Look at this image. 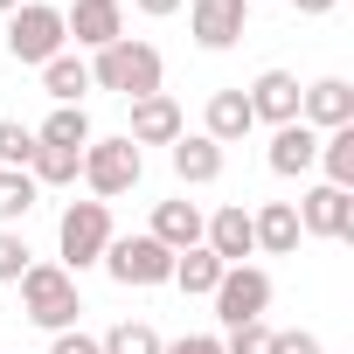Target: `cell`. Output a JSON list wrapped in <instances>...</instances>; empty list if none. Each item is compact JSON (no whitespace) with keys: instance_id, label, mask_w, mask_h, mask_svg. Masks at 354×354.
<instances>
[{"instance_id":"9","label":"cell","mask_w":354,"mask_h":354,"mask_svg":"<svg viewBox=\"0 0 354 354\" xmlns=\"http://www.w3.org/2000/svg\"><path fill=\"white\" fill-rule=\"evenodd\" d=\"M250 28V0H188V35L202 49H236Z\"/></svg>"},{"instance_id":"4","label":"cell","mask_w":354,"mask_h":354,"mask_svg":"<svg viewBox=\"0 0 354 354\" xmlns=\"http://www.w3.org/2000/svg\"><path fill=\"white\" fill-rule=\"evenodd\" d=\"M111 243V202H70L63 223H56V250H63V271H91Z\"/></svg>"},{"instance_id":"19","label":"cell","mask_w":354,"mask_h":354,"mask_svg":"<svg viewBox=\"0 0 354 354\" xmlns=\"http://www.w3.org/2000/svg\"><path fill=\"white\" fill-rule=\"evenodd\" d=\"M250 230H257V250H264V257H292V250H299V209H292V202L250 209Z\"/></svg>"},{"instance_id":"28","label":"cell","mask_w":354,"mask_h":354,"mask_svg":"<svg viewBox=\"0 0 354 354\" xmlns=\"http://www.w3.org/2000/svg\"><path fill=\"white\" fill-rule=\"evenodd\" d=\"M28 264H35V250H28L15 230H0V285H21V278H28Z\"/></svg>"},{"instance_id":"35","label":"cell","mask_w":354,"mask_h":354,"mask_svg":"<svg viewBox=\"0 0 354 354\" xmlns=\"http://www.w3.org/2000/svg\"><path fill=\"white\" fill-rule=\"evenodd\" d=\"M15 8H21V0H0V15H15Z\"/></svg>"},{"instance_id":"34","label":"cell","mask_w":354,"mask_h":354,"mask_svg":"<svg viewBox=\"0 0 354 354\" xmlns=\"http://www.w3.org/2000/svg\"><path fill=\"white\" fill-rule=\"evenodd\" d=\"M292 8H299V15H333L340 0H292Z\"/></svg>"},{"instance_id":"20","label":"cell","mask_w":354,"mask_h":354,"mask_svg":"<svg viewBox=\"0 0 354 354\" xmlns=\"http://www.w3.org/2000/svg\"><path fill=\"white\" fill-rule=\"evenodd\" d=\"M223 271H230V264H223L209 243H195V250H181V257H174V278H167V285H181L188 299H209V292L223 285Z\"/></svg>"},{"instance_id":"33","label":"cell","mask_w":354,"mask_h":354,"mask_svg":"<svg viewBox=\"0 0 354 354\" xmlns=\"http://www.w3.org/2000/svg\"><path fill=\"white\" fill-rule=\"evenodd\" d=\"M132 8H139V15H153V21H160V15H174V8H181V0H132Z\"/></svg>"},{"instance_id":"31","label":"cell","mask_w":354,"mask_h":354,"mask_svg":"<svg viewBox=\"0 0 354 354\" xmlns=\"http://www.w3.org/2000/svg\"><path fill=\"white\" fill-rule=\"evenodd\" d=\"M160 354H223V340L216 333H181V340H167Z\"/></svg>"},{"instance_id":"32","label":"cell","mask_w":354,"mask_h":354,"mask_svg":"<svg viewBox=\"0 0 354 354\" xmlns=\"http://www.w3.org/2000/svg\"><path fill=\"white\" fill-rule=\"evenodd\" d=\"M271 354H326L319 333H271Z\"/></svg>"},{"instance_id":"30","label":"cell","mask_w":354,"mask_h":354,"mask_svg":"<svg viewBox=\"0 0 354 354\" xmlns=\"http://www.w3.org/2000/svg\"><path fill=\"white\" fill-rule=\"evenodd\" d=\"M49 354H104V347H97V333L70 326V333H56V340H49Z\"/></svg>"},{"instance_id":"16","label":"cell","mask_w":354,"mask_h":354,"mask_svg":"<svg viewBox=\"0 0 354 354\" xmlns=\"http://www.w3.org/2000/svg\"><path fill=\"white\" fill-rule=\"evenodd\" d=\"M319 167V132L313 125H278L271 132V174H285V181H299V174H313Z\"/></svg>"},{"instance_id":"10","label":"cell","mask_w":354,"mask_h":354,"mask_svg":"<svg viewBox=\"0 0 354 354\" xmlns=\"http://www.w3.org/2000/svg\"><path fill=\"white\" fill-rule=\"evenodd\" d=\"M299 125H313V132H340V125H354V84H347V77H319V84H306V91H299Z\"/></svg>"},{"instance_id":"17","label":"cell","mask_w":354,"mask_h":354,"mask_svg":"<svg viewBox=\"0 0 354 354\" xmlns=\"http://www.w3.org/2000/svg\"><path fill=\"white\" fill-rule=\"evenodd\" d=\"M202 223H209V216H202L195 202H153V230H146V236H153V243H167L174 257H181V250H195V243H202Z\"/></svg>"},{"instance_id":"2","label":"cell","mask_w":354,"mask_h":354,"mask_svg":"<svg viewBox=\"0 0 354 354\" xmlns=\"http://www.w3.org/2000/svg\"><path fill=\"white\" fill-rule=\"evenodd\" d=\"M21 313H28L35 326H49V333H70L77 313H84L77 278H70L63 264H28V278H21Z\"/></svg>"},{"instance_id":"23","label":"cell","mask_w":354,"mask_h":354,"mask_svg":"<svg viewBox=\"0 0 354 354\" xmlns=\"http://www.w3.org/2000/svg\"><path fill=\"white\" fill-rule=\"evenodd\" d=\"M319 167H326V188H347L354 195V125L319 132Z\"/></svg>"},{"instance_id":"13","label":"cell","mask_w":354,"mask_h":354,"mask_svg":"<svg viewBox=\"0 0 354 354\" xmlns=\"http://www.w3.org/2000/svg\"><path fill=\"white\" fill-rule=\"evenodd\" d=\"M202 243H209L223 264H243V257H257V230H250V209H243V202L216 209V216L202 223Z\"/></svg>"},{"instance_id":"7","label":"cell","mask_w":354,"mask_h":354,"mask_svg":"<svg viewBox=\"0 0 354 354\" xmlns=\"http://www.w3.org/2000/svg\"><path fill=\"white\" fill-rule=\"evenodd\" d=\"M209 299H216V319L236 333V326H250V319L271 313V271H257V264H230L223 285H216Z\"/></svg>"},{"instance_id":"8","label":"cell","mask_w":354,"mask_h":354,"mask_svg":"<svg viewBox=\"0 0 354 354\" xmlns=\"http://www.w3.org/2000/svg\"><path fill=\"white\" fill-rule=\"evenodd\" d=\"M299 209V236H333V243H354V195L347 188H306V202H292Z\"/></svg>"},{"instance_id":"11","label":"cell","mask_w":354,"mask_h":354,"mask_svg":"<svg viewBox=\"0 0 354 354\" xmlns=\"http://www.w3.org/2000/svg\"><path fill=\"white\" fill-rule=\"evenodd\" d=\"M63 35H77L84 49H111L125 35V8L118 0H70L63 8Z\"/></svg>"},{"instance_id":"14","label":"cell","mask_w":354,"mask_h":354,"mask_svg":"<svg viewBox=\"0 0 354 354\" xmlns=\"http://www.w3.org/2000/svg\"><path fill=\"white\" fill-rule=\"evenodd\" d=\"M174 181H181V188L223 181V146L209 132H181V139H174Z\"/></svg>"},{"instance_id":"3","label":"cell","mask_w":354,"mask_h":354,"mask_svg":"<svg viewBox=\"0 0 354 354\" xmlns=\"http://www.w3.org/2000/svg\"><path fill=\"white\" fill-rule=\"evenodd\" d=\"M139 174H146V160H139V146L118 132V139H91V146H84V174H77V181H84L97 202H118V195L139 188Z\"/></svg>"},{"instance_id":"15","label":"cell","mask_w":354,"mask_h":354,"mask_svg":"<svg viewBox=\"0 0 354 354\" xmlns=\"http://www.w3.org/2000/svg\"><path fill=\"white\" fill-rule=\"evenodd\" d=\"M243 97H250V118H264V125H292L299 118V77L292 70H264Z\"/></svg>"},{"instance_id":"24","label":"cell","mask_w":354,"mask_h":354,"mask_svg":"<svg viewBox=\"0 0 354 354\" xmlns=\"http://www.w3.org/2000/svg\"><path fill=\"white\" fill-rule=\"evenodd\" d=\"M77 174H84V153H63V146H35V160H28L35 188H70Z\"/></svg>"},{"instance_id":"6","label":"cell","mask_w":354,"mask_h":354,"mask_svg":"<svg viewBox=\"0 0 354 354\" xmlns=\"http://www.w3.org/2000/svg\"><path fill=\"white\" fill-rule=\"evenodd\" d=\"M97 264H104L118 285H139V292L174 278V250H167V243H153V236H111Z\"/></svg>"},{"instance_id":"27","label":"cell","mask_w":354,"mask_h":354,"mask_svg":"<svg viewBox=\"0 0 354 354\" xmlns=\"http://www.w3.org/2000/svg\"><path fill=\"white\" fill-rule=\"evenodd\" d=\"M28 160H35V132L15 125V118H0V167H21L28 174Z\"/></svg>"},{"instance_id":"18","label":"cell","mask_w":354,"mask_h":354,"mask_svg":"<svg viewBox=\"0 0 354 354\" xmlns=\"http://www.w3.org/2000/svg\"><path fill=\"white\" fill-rule=\"evenodd\" d=\"M250 125H257V118H250V97H243V84H236V91H216V97H209V111H202V132H209L216 146H236Z\"/></svg>"},{"instance_id":"29","label":"cell","mask_w":354,"mask_h":354,"mask_svg":"<svg viewBox=\"0 0 354 354\" xmlns=\"http://www.w3.org/2000/svg\"><path fill=\"white\" fill-rule=\"evenodd\" d=\"M223 354H271V326H264V319H250V326H236V333L223 340Z\"/></svg>"},{"instance_id":"26","label":"cell","mask_w":354,"mask_h":354,"mask_svg":"<svg viewBox=\"0 0 354 354\" xmlns=\"http://www.w3.org/2000/svg\"><path fill=\"white\" fill-rule=\"evenodd\" d=\"M97 347H104V354H160L167 340H160V333H153L146 319H118V326H111V333H104Z\"/></svg>"},{"instance_id":"21","label":"cell","mask_w":354,"mask_h":354,"mask_svg":"<svg viewBox=\"0 0 354 354\" xmlns=\"http://www.w3.org/2000/svg\"><path fill=\"white\" fill-rule=\"evenodd\" d=\"M97 132H91V111L84 104H56L49 118H42V132H35V146H63V153H84Z\"/></svg>"},{"instance_id":"1","label":"cell","mask_w":354,"mask_h":354,"mask_svg":"<svg viewBox=\"0 0 354 354\" xmlns=\"http://www.w3.org/2000/svg\"><path fill=\"white\" fill-rule=\"evenodd\" d=\"M160 77H167L160 49H153V42H132V35H118V42L97 49V63H91V91H118L125 104H132V97H153Z\"/></svg>"},{"instance_id":"25","label":"cell","mask_w":354,"mask_h":354,"mask_svg":"<svg viewBox=\"0 0 354 354\" xmlns=\"http://www.w3.org/2000/svg\"><path fill=\"white\" fill-rule=\"evenodd\" d=\"M35 195H42V188L28 181L21 167H0V223H21V216L35 209Z\"/></svg>"},{"instance_id":"5","label":"cell","mask_w":354,"mask_h":354,"mask_svg":"<svg viewBox=\"0 0 354 354\" xmlns=\"http://www.w3.org/2000/svg\"><path fill=\"white\" fill-rule=\"evenodd\" d=\"M63 8H49V0H28V8H15L8 15V56L15 63H49V56H63Z\"/></svg>"},{"instance_id":"22","label":"cell","mask_w":354,"mask_h":354,"mask_svg":"<svg viewBox=\"0 0 354 354\" xmlns=\"http://www.w3.org/2000/svg\"><path fill=\"white\" fill-rule=\"evenodd\" d=\"M42 91H49L56 104H84V97H91V63H84V56H49V63H42Z\"/></svg>"},{"instance_id":"12","label":"cell","mask_w":354,"mask_h":354,"mask_svg":"<svg viewBox=\"0 0 354 354\" xmlns=\"http://www.w3.org/2000/svg\"><path fill=\"white\" fill-rule=\"evenodd\" d=\"M181 132H188V118H181V104H174L167 91L132 97V125H125V139H132V146H174Z\"/></svg>"}]
</instances>
